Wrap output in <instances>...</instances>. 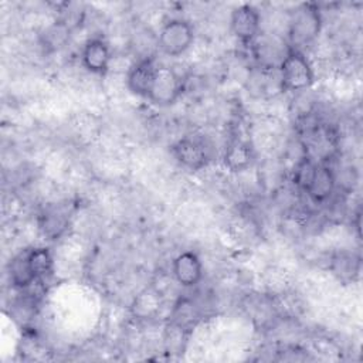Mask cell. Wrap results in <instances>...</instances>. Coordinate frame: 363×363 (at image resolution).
<instances>
[{
  "instance_id": "cell-1",
  "label": "cell",
  "mask_w": 363,
  "mask_h": 363,
  "mask_svg": "<svg viewBox=\"0 0 363 363\" xmlns=\"http://www.w3.org/2000/svg\"><path fill=\"white\" fill-rule=\"evenodd\" d=\"M278 72L282 91H302L313 84V69L301 50L289 47Z\"/></svg>"
},
{
  "instance_id": "cell-2",
  "label": "cell",
  "mask_w": 363,
  "mask_h": 363,
  "mask_svg": "<svg viewBox=\"0 0 363 363\" xmlns=\"http://www.w3.org/2000/svg\"><path fill=\"white\" fill-rule=\"evenodd\" d=\"M322 26L319 9L313 3L302 4L295 13L289 24V43L291 48L311 44L319 34Z\"/></svg>"
},
{
  "instance_id": "cell-3",
  "label": "cell",
  "mask_w": 363,
  "mask_h": 363,
  "mask_svg": "<svg viewBox=\"0 0 363 363\" xmlns=\"http://www.w3.org/2000/svg\"><path fill=\"white\" fill-rule=\"evenodd\" d=\"M193 40L194 31L191 24L183 18H173L162 27L159 47L166 55L177 57L191 45Z\"/></svg>"
},
{
  "instance_id": "cell-4",
  "label": "cell",
  "mask_w": 363,
  "mask_h": 363,
  "mask_svg": "<svg viewBox=\"0 0 363 363\" xmlns=\"http://www.w3.org/2000/svg\"><path fill=\"white\" fill-rule=\"evenodd\" d=\"M182 88V79L173 68L167 65H157L147 99L160 106L172 105L179 99Z\"/></svg>"
},
{
  "instance_id": "cell-5",
  "label": "cell",
  "mask_w": 363,
  "mask_h": 363,
  "mask_svg": "<svg viewBox=\"0 0 363 363\" xmlns=\"http://www.w3.org/2000/svg\"><path fill=\"white\" fill-rule=\"evenodd\" d=\"M231 31L244 44H252L259 34V13L251 4H241L231 13Z\"/></svg>"
},
{
  "instance_id": "cell-6",
  "label": "cell",
  "mask_w": 363,
  "mask_h": 363,
  "mask_svg": "<svg viewBox=\"0 0 363 363\" xmlns=\"http://www.w3.org/2000/svg\"><path fill=\"white\" fill-rule=\"evenodd\" d=\"M176 160L189 170H201L208 163L207 147L196 138H182L172 147Z\"/></svg>"
},
{
  "instance_id": "cell-7",
  "label": "cell",
  "mask_w": 363,
  "mask_h": 363,
  "mask_svg": "<svg viewBox=\"0 0 363 363\" xmlns=\"http://www.w3.org/2000/svg\"><path fill=\"white\" fill-rule=\"evenodd\" d=\"M82 65L92 74L104 75L111 62L109 45L102 38H91L85 43L81 52Z\"/></svg>"
},
{
  "instance_id": "cell-8",
  "label": "cell",
  "mask_w": 363,
  "mask_h": 363,
  "mask_svg": "<svg viewBox=\"0 0 363 363\" xmlns=\"http://www.w3.org/2000/svg\"><path fill=\"white\" fill-rule=\"evenodd\" d=\"M335 186H336V177L333 170L326 164H318L315 166L305 190L309 199L319 204L326 201L332 196Z\"/></svg>"
},
{
  "instance_id": "cell-9",
  "label": "cell",
  "mask_w": 363,
  "mask_h": 363,
  "mask_svg": "<svg viewBox=\"0 0 363 363\" xmlns=\"http://www.w3.org/2000/svg\"><path fill=\"white\" fill-rule=\"evenodd\" d=\"M173 275L182 286H194L203 277V265L200 258L191 252L184 251L173 261Z\"/></svg>"
},
{
  "instance_id": "cell-10",
  "label": "cell",
  "mask_w": 363,
  "mask_h": 363,
  "mask_svg": "<svg viewBox=\"0 0 363 363\" xmlns=\"http://www.w3.org/2000/svg\"><path fill=\"white\" fill-rule=\"evenodd\" d=\"M156 64L153 62L152 58H145L138 61L128 72V88L139 95V96H145L147 98L149 91L152 88V82L155 78V72H156Z\"/></svg>"
},
{
  "instance_id": "cell-11",
  "label": "cell",
  "mask_w": 363,
  "mask_h": 363,
  "mask_svg": "<svg viewBox=\"0 0 363 363\" xmlns=\"http://www.w3.org/2000/svg\"><path fill=\"white\" fill-rule=\"evenodd\" d=\"M223 160L225 167L231 172H242L251 166L254 160V150L248 142L234 139L227 145Z\"/></svg>"
},
{
  "instance_id": "cell-12",
  "label": "cell",
  "mask_w": 363,
  "mask_h": 363,
  "mask_svg": "<svg viewBox=\"0 0 363 363\" xmlns=\"http://www.w3.org/2000/svg\"><path fill=\"white\" fill-rule=\"evenodd\" d=\"M9 274H10V281L16 288H27L31 284H34L35 277L30 268L28 262V250L20 252L16 255L10 265H9Z\"/></svg>"
},
{
  "instance_id": "cell-13",
  "label": "cell",
  "mask_w": 363,
  "mask_h": 363,
  "mask_svg": "<svg viewBox=\"0 0 363 363\" xmlns=\"http://www.w3.org/2000/svg\"><path fill=\"white\" fill-rule=\"evenodd\" d=\"M28 262L35 279H44L52 272V257L48 248L38 247L28 250Z\"/></svg>"
},
{
  "instance_id": "cell-14",
  "label": "cell",
  "mask_w": 363,
  "mask_h": 363,
  "mask_svg": "<svg viewBox=\"0 0 363 363\" xmlns=\"http://www.w3.org/2000/svg\"><path fill=\"white\" fill-rule=\"evenodd\" d=\"M335 267L333 271L336 275H339L340 279H353V277L359 271V261L353 258V255H340L333 261Z\"/></svg>"
}]
</instances>
